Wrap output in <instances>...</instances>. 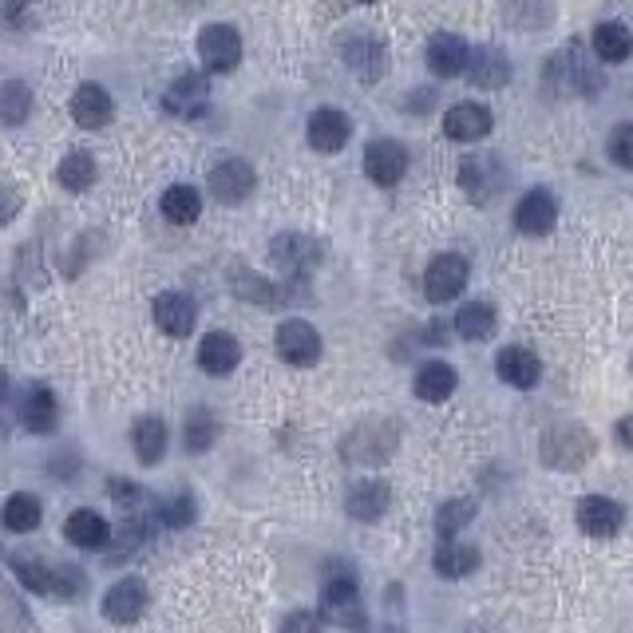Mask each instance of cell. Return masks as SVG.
I'll use <instances>...</instances> for the list:
<instances>
[{"label":"cell","mask_w":633,"mask_h":633,"mask_svg":"<svg viewBox=\"0 0 633 633\" xmlns=\"http://www.w3.org/2000/svg\"><path fill=\"white\" fill-rule=\"evenodd\" d=\"M12 567L21 574V582L36 594H48V598H76L84 594V574L76 567H48L40 558H12Z\"/></svg>","instance_id":"6da1fadb"},{"label":"cell","mask_w":633,"mask_h":633,"mask_svg":"<svg viewBox=\"0 0 633 633\" xmlns=\"http://www.w3.org/2000/svg\"><path fill=\"white\" fill-rule=\"evenodd\" d=\"M321 622H333L340 630H364L361 589L352 574H328L325 594H321Z\"/></svg>","instance_id":"7a4b0ae2"},{"label":"cell","mask_w":633,"mask_h":633,"mask_svg":"<svg viewBox=\"0 0 633 633\" xmlns=\"http://www.w3.org/2000/svg\"><path fill=\"white\" fill-rule=\"evenodd\" d=\"M594 456V436L582 424H558L543 436V459L546 468L574 471Z\"/></svg>","instance_id":"3957f363"},{"label":"cell","mask_w":633,"mask_h":633,"mask_svg":"<svg viewBox=\"0 0 633 633\" xmlns=\"http://www.w3.org/2000/svg\"><path fill=\"white\" fill-rule=\"evenodd\" d=\"M468 258H459V253H439L427 262V273H424V294L432 306H448L463 294V285H468Z\"/></svg>","instance_id":"277c9868"},{"label":"cell","mask_w":633,"mask_h":633,"mask_svg":"<svg viewBox=\"0 0 633 633\" xmlns=\"http://www.w3.org/2000/svg\"><path fill=\"white\" fill-rule=\"evenodd\" d=\"M198 60L207 72L214 76H226L234 72L241 60V36L229 28V24H207L202 33H198Z\"/></svg>","instance_id":"5b68a950"},{"label":"cell","mask_w":633,"mask_h":633,"mask_svg":"<svg viewBox=\"0 0 633 633\" xmlns=\"http://www.w3.org/2000/svg\"><path fill=\"white\" fill-rule=\"evenodd\" d=\"M277 357L285 364H294V369H309V364L321 361V333L301 316L282 321L277 325Z\"/></svg>","instance_id":"8992f818"},{"label":"cell","mask_w":633,"mask_h":633,"mask_svg":"<svg viewBox=\"0 0 633 633\" xmlns=\"http://www.w3.org/2000/svg\"><path fill=\"white\" fill-rule=\"evenodd\" d=\"M546 76H550V84L558 91H567V96H589V91H598V72L582 60L579 48L555 52V60L546 64Z\"/></svg>","instance_id":"52a82bcc"},{"label":"cell","mask_w":633,"mask_h":633,"mask_svg":"<svg viewBox=\"0 0 633 633\" xmlns=\"http://www.w3.org/2000/svg\"><path fill=\"white\" fill-rule=\"evenodd\" d=\"M253 183H258V175L246 159H226L210 171V195L219 198L222 207H241L253 195Z\"/></svg>","instance_id":"ba28073f"},{"label":"cell","mask_w":633,"mask_h":633,"mask_svg":"<svg viewBox=\"0 0 633 633\" xmlns=\"http://www.w3.org/2000/svg\"><path fill=\"white\" fill-rule=\"evenodd\" d=\"M408 171V151L405 142L396 139H372L364 147V175L376 186H396Z\"/></svg>","instance_id":"9c48e42d"},{"label":"cell","mask_w":633,"mask_h":633,"mask_svg":"<svg viewBox=\"0 0 633 633\" xmlns=\"http://www.w3.org/2000/svg\"><path fill=\"white\" fill-rule=\"evenodd\" d=\"M468 55H471V45L463 40V36L456 33H436L432 40H427V72L439 79H456L463 76V67H468Z\"/></svg>","instance_id":"30bf717a"},{"label":"cell","mask_w":633,"mask_h":633,"mask_svg":"<svg viewBox=\"0 0 633 633\" xmlns=\"http://www.w3.org/2000/svg\"><path fill=\"white\" fill-rule=\"evenodd\" d=\"M306 135H309V147H313V151H321V154H337L340 147L349 142L352 120L345 115V111H337V108H316L313 115H309Z\"/></svg>","instance_id":"8fae6325"},{"label":"cell","mask_w":633,"mask_h":633,"mask_svg":"<svg viewBox=\"0 0 633 633\" xmlns=\"http://www.w3.org/2000/svg\"><path fill=\"white\" fill-rule=\"evenodd\" d=\"M147 601H151V594H147L142 579H120L108 594H103V613H108V622H115V625H132L142 618Z\"/></svg>","instance_id":"7c38bea8"},{"label":"cell","mask_w":633,"mask_h":633,"mask_svg":"<svg viewBox=\"0 0 633 633\" xmlns=\"http://www.w3.org/2000/svg\"><path fill=\"white\" fill-rule=\"evenodd\" d=\"M270 258H273V265H282V270L306 273L325 258V246L316 238H309V234H277L270 246Z\"/></svg>","instance_id":"4fadbf2b"},{"label":"cell","mask_w":633,"mask_h":633,"mask_svg":"<svg viewBox=\"0 0 633 633\" xmlns=\"http://www.w3.org/2000/svg\"><path fill=\"white\" fill-rule=\"evenodd\" d=\"M555 222H558V202L550 190L535 186V190H526V195L519 198V207H514V226L523 229V234H531V238L550 234Z\"/></svg>","instance_id":"5bb4252c"},{"label":"cell","mask_w":633,"mask_h":633,"mask_svg":"<svg viewBox=\"0 0 633 633\" xmlns=\"http://www.w3.org/2000/svg\"><path fill=\"white\" fill-rule=\"evenodd\" d=\"M622 523H625L622 502L606 499V495H586L579 502V526L589 538H613L622 531Z\"/></svg>","instance_id":"9a60e30c"},{"label":"cell","mask_w":633,"mask_h":633,"mask_svg":"<svg viewBox=\"0 0 633 633\" xmlns=\"http://www.w3.org/2000/svg\"><path fill=\"white\" fill-rule=\"evenodd\" d=\"M195 321H198V309L186 294H175V289H171V294L154 297V325L163 328L166 337H175V340L190 337Z\"/></svg>","instance_id":"2e32d148"},{"label":"cell","mask_w":633,"mask_h":633,"mask_svg":"<svg viewBox=\"0 0 633 633\" xmlns=\"http://www.w3.org/2000/svg\"><path fill=\"white\" fill-rule=\"evenodd\" d=\"M163 108L183 115V120H198V115L210 108V84L202 76H195V72H186V76H178L175 84L166 88Z\"/></svg>","instance_id":"e0dca14e"},{"label":"cell","mask_w":633,"mask_h":633,"mask_svg":"<svg viewBox=\"0 0 633 633\" xmlns=\"http://www.w3.org/2000/svg\"><path fill=\"white\" fill-rule=\"evenodd\" d=\"M444 135L456 142H480L492 135V111L483 103H456L444 115Z\"/></svg>","instance_id":"ac0fdd59"},{"label":"cell","mask_w":633,"mask_h":633,"mask_svg":"<svg viewBox=\"0 0 633 633\" xmlns=\"http://www.w3.org/2000/svg\"><path fill=\"white\" fill-rule=\"evenodd\" d=\"M111 115H115V103L99 84H79L76 96H72V120L84 127V132H99L108 127Z\"/></svg>","instance_id":"d6986e66"},{"label":"cell","mask_w":633,"mask_h":633,"mask_svg":"<svg viewBox=\"0 0 633 633\" xmlns=\"http://www.w3.org/2000/svg\"><path fill=\"white\" fill-rule=\"evenodd\" d=\"M495 372H499L502 384H511V388H535L538 376H543V364L531 349H519V345H507L499 349L495 357Z\"/></svg>","instance_id":"ffe728a7"},{"label":"cell","mask_w":633,"mask_h":633,"mask_svg":"<svg viewBox=\"0 0 633 633\" xmlns=\"http://www.w3.org/2000/svg\"><path fill=\"white\" fill-rule=\"evenodd\" d=\"M241 361V345L234 333H207L202 345H198V364L210 372V376H226Z\"/></svg>","instance_id":"44dd1931"},{"label":"cell","mask_w":633,"mask_h":633,"mask_svg":"<svg viewBox=\"0 0 633 633\" xmlns=\"http://www.w3.org/2000/svg\"><path fill=\"white\" fill-rule=\"evenodd\" d=\"M471 76V84H480V88L495 91V88H507L511 84V64H507V55L499 48H475L468 55V67H463Z\"/></svg>","instance_id":"7402d4cb"},{"label":"cell","mask_w":633,"mask_h":633,"mask_svg":"<svg viewBox=\"0 0 633 633\" xmlns=\"http://www.w3.org/2000/svg\"><path fill=\"white\" fill-rule=\"evenodd\" d=\"M388 502H393L388 483L384 480H361V483H352V492H349V499H345V507H349L352 519H361V523H376V519L388 511Z\"/></svg>","instance_id":"603a6c76"},{"label":"cell","mask_w":633,"mask_h":633,"mask_svg":"<svg viewBox=\"0 0 633 633\" xmlns=\"http://www.w3.org/2000/svg\"><path fill=\"white\" fill-rule=\"evenodd\" d=\"M456 369L448 361H427L424 369L415 372V396L424 400V405H444L451 393H456Z\"/></svg>","instance_id":"cb8c5ba5"},{"label":"cell","mask_w":633,"mask_h":633,"mask_svg":"<svg viewBox=\"0 0 633 633\" xmlns=\"http://www.w3.org/2000/svg\"><path fill=\"white\" fill-rule=\"evenodd\" d=\"M495 328H499V316H495L492 301H468V306H459L456 333L463 340H492Z\"/></svg>","instance_id":"d4e9b609"},{"label":"cell","mask_w":633,"mask_h":633,"mask_svg":"<svg viewBox=\"0 0 633 633\" xmlns=\"http://www.w3.org/2000/svg\"><path fill=\"white\" fill-rule=\"evenodd\" d=\"M633 52V36L622 21H606L594 28V55L601 64H625Z\"/></svg>","instance_id":"484cf974"},{"label":"cell","mask_w":633,"mask_h":633,"mask_svg":"<svg viewBox=\"0 0 633 633\" xmlns=\"http://www.w3.org/2000/svg\"><path fill=\"white\" fill-rule=\"evenodd\" d=\"M21 420H24L28 432H36V436L55 432V420H60V405H55V396L48 393V388H33V393L24 396Z\"/></svg>","instance_id":"4316f807"},{"label":"cell","mask_w":633,"mask_h":633,"mask_svg":"<svg viewBox=\"0 0 633 633\" xmlns=\"http://www.w3.org/2000/svg\"><path fill=\"white\" fill-rule=\"evenodd\" d=\"M67 538L79 546V550H103V546L111 543V526L103 514L96 511H76L72 519H67Z\"/></svg>","instance_id":"83f0119b"},{"label":"cell","mask_w":633,"mask_h":633,"mask_svg":"<svg viewBox=\"0 0 633 633\" xmlns=\"http://www.w3.org/2000/svg\"><path fill=\"white\" fill-rule=\"evenodd\" d=\"M345 60H349V67L364 79V84H372V79L384 72V64H388V60H384V45L381 40H372V36H352Z\"/></svg>","instance_id":"f1b7e54d"},{"label":"cell","mask_w":633,"mask_h":633,"mask_svg":"<svg viewBox=\"0 0 633 633\" xmlns=\"http://www.w3.org/2000/svg\"><path fill=\"white\" fill-rule=\"evenodd\" d=\"M480 567V550L471 543H456V538H444L436 550V574L444 579H463L471 570Z\"/></svg>","instance_id":"f546056e"},{"label":"cell","mask_w":633,"mask_h":633,"mask_svg":"<svg viewBox=\"0 0 633 633\" xmlns=\"http://www.w3.org/2000/svg\"><path fill=\"white\" fill-rule=\"evenodd\" d=\"M0 519H4V526H9L12 535H28V531L40 526V499L28 492L9 495L4 507H0Z\"/></svg>","instance_id":"4dcf8cb0"},{"label":"cell","mask_w":633,"mask_h":633,"mask_svg":"<svg viewBox=\"0 0 633 633\" xmlns=\"http://www.w3.org/2000/svg\"><path fill=\"white\" fill-rule=\"evenodd\" d=\"M132 444L139 463H159L166 451V424L159 415H142L139 424L132 427Z\"/></svg>","instance_id":"1f68e13d"},{"label":"cell","mask_w":633,"mask_h":633,"mask_svg":"<svg viewBox=\"0 0 633 633\" xmlns=\"http://www.w3.org/2000/svg\"><path fill=\"white\" fill-rule=\"evenodd\" d=\"M198 214H202V198H198L195 186H166L163 195V219L175 222V226H190V222H198Z\"/></svg>","instance_id":"d6a6232c"},{"label":"cell","mask_w":633,"mask_h":633,"mask_svg":"<svg viewBox=\"0 0 633 633\" xmlns=\"http://www.w3.org/2000/svg\"><path fill=\"white\" fill-rule=\"evenodd\" d=\"M28 115H33V88L24 79H4L0 84V123L21 127Z\"/></svg>","instance_id":"836d02e7"},{"label":"cell","mask_w":633,"mask_h":633,"mask_svg":"<svg viewBox=\"0 0 633 633\" xmlns=\"http://www.w3.org/2000/svg\"><path fill=\"white\" fill-rule=\"evenodd\" d=\"M55 178H60V186L64 190H88L91 183H96V159H91L88 151H72L60 159V166H55Z\"/></svg>","instance_id":"e575fe53"},{"label":"cell","mask_w":633,"mask_h":633,"mask_svg":"<svg viewBox=\"0 0 633 633\" xmlns=\"http://www.w3.org/2000/svg\"><path fill=\"white\" fill-rule=\"evenodd\" d=\"M471 519H475V502H471V499H448L436 511V531L444 538H451V535H459V531H463Z\"/></svg>","instance_id":"d590c367"},{"label":"cell","mask_w":633,"mask_h":633,"mask_svg":"<svg viewBox=\"0 0 633 633\" xmlns=\"http://www.w3.org/2000/svg\"><path fill=\"white\" fill-rule=\"evenodd\" d=\"M219 436V424H214V415L207 408H195V412L186 415V451H207Z\"/></svg>","instance_id":"8d00e7d4"},{"label":"cell","mask_w":633,"mask_h":633,"mask_svg":"<svg viewBox=\"0 0 633 633\" xmlns=\"http://www.w3.org/2000/svg\"><path fill=\"white\" fill-rule=\"evenodd\" d=\"M610 159L622 171H630L633 166V123H618L610 135Z\"/></svg>","instance_id":"74e56055"},{"label":"cell","mask_w":633,"mask_h":633,"mask_svg":"<svg viewBox=\"0 0 633 633\" xmlns=\"http://www.w3.org/2000/svg\"><path fill=\"white\" fill-rule=\"evenodd\" d=\"M159 519H163L166 526H186L195 519V502L186 499V495H175V499H166L163 507H159Z\"/></svg>","instance_id":"f35d334b"},{"label":"cell","mask_w":633,"mask_h":633,"mask_svg":"<svg viewBox=\"0 0 633 633\" xmlns=\"http://www.w3.org/2000/svg\"><path fill=\"white\" fill-rule=\"evenodd\" d=\"M321 618L316 613H309V610H297V613H289L282 622V633H321Z\"/></svg>","instance_id":"ab89813d"},{"label":"cell","mask_w":633,"mask_h":633,"mask_svg":"<svg viewBox=\"0 0 633 633\" xmlns=\"http://www.w3.org/2000/svg\"><path fill=\"white\" fill-rule=\"evenodd\" d=\"M618 439H622V448H630V420L618 424Z\"/></svg>","instance_id":"60d3db41"},{"label":"cell","mask_w":633,"mask_h":633,"mask_svg":"<svg viewBox=\"0 0 633 633\" xmlns=\"http://www.w3.org/2000/svg\"><path fill=\"white\" fill-rule=\"evenodd\" d=\"M361 4H381V0H361Z\"/></svg>","instance_id":"b9f144b4"}]
</instances>
